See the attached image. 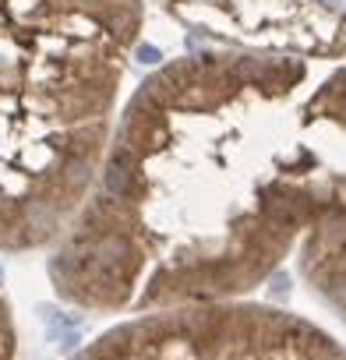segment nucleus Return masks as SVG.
Returning a JSON list of instances; mask_svg holds the SVG:
<instances>
[{
  "mask_svg": "<svg viewBox=\"0 0 346 360\" xmlns=\"http://www.w3.org/2000/svg\"><path fill=\"white\" fill-rule=\"evenodd\" d=\"M71 360H346V346L293 311L226 300L134 314Z\"/></svg>",
  "mask_w": 346,
  "mask_h": 360,
  "instance_id": "obj_3",
  "label": "nucleus"
},
{
  "mask_svg": "<svg viewBox=\"0 0 346 360\" xmlns=\"http://www.w3.org/2000/svg\"><path fill=\"white\" fill-rule=\"evenodd\" d=\"M307 68L191 57L113 120L92 191L50 248L53 293L96 314L226 304L293 255L290 191Z\"/></svg>",
  "mask_w": 346,
  "mask_h": 360,
  "instance_id": "obj_1",
  "label": "nucleus"
},
{
  "mask_svg": "<svg viewBox=\"0 0 346 360\" xmlns=\"http://www.w3.org/2000/svg\"><path fill=\"white\" fill-rule=\"evenodd\" d=\"M290 188L304 216L300 276L346 325V71L307 89Z\"/></svg>",
  "mask_w": 346,
  "mask_h": 360,
  "instance_id": "obj_4",
  "label": "nucleus"
},
{
  "mask_svg": "<svg viewBox=\"0 0 346 360\" xmlns=\"http://www.w3.org/2000/svg\"><path fill=\"white\" fill-rule=\"evenodd\" d=\"M141 0H0V251L53 248L103 166Z\"/></svg>",
  "mask_w": 346,
  "mask_h": 360,
  "instance_id": "obj_2",
  "label": "nucleus"
},
{
  "mask_svg": "<svg viewBox=\"0 0 346 360\" xmlns=\"http://www.w3.org/2000/svg\"><path fill=\"white\" fill-rule=\"evenodd\" d=\"M18 356V328L8 297L0 293V360H15Z\"/></svg>",
  "mask_w": 346,
  "mask_h": 360,
  "instance_id": "obj_5",
  "label": "nucleus"
}]
</instances>
